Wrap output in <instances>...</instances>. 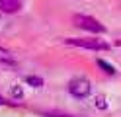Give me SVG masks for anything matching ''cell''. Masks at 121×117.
Masks as SVG:
<instances>
[{
  "mask_svg": "<svg viewBox=\"0 0 121 117\" xmlns=\"http://www.w3.org/2000/svg\"><path fill=\"white\" fill-rule=\"evenodd\" d=\"M65 43L70 47L88 49V51H108L109 49V43L100 39V37H66Z\"/></svg>",
  "mask_w": 121,
  "mask_h": 117,
  "instance_id": "obj_1",
  "label": "cell"
},
{
  "mask_svg": "<svg viewBox=\"0 0 121 117\" xmlns=\"http://www.w3.org/2000/svg\"><path fill=\"white\" fill-rule=\"evenodd\" d=\"M72 23H74L76 27L84 29V31L94 33V35L105 33V26H104V23H102L100 20L92 18V16H86V14H74V16H72Z\"/></svg>",
  "mask_w": 121,
  "mask_h": 117,
  "instance_id": "obj_2",
  "label": "cell"
},
{
  "mask_svg": "<svg viewBox=\"0 0 121 117\" xmlns=\"http://www.w3.org/2000/svg\"><path fill=\"white\" fill-rule=\"evenodd\" d=\"M66 90H69V94L72 98L76 100H84L90 96V92H92V84H90L88 78L84 76H74L69 80V86H66Z\"/></svg>",
  "mask_w": 121,
  "mask_h": 117,
  "instance_id": "obj_3",
  "label": "cell"
},
{
  "mask_svg": "<svg viewBox=\"0 0 121 117\" xmlns=\"http://www.w3.org/2000/svg\"><path fill=\"white\" fill-rule=\"evenodd\" d=\"M24 8V0H0V12L2 14H16Z\"/></svg>",
  "mask_w": 121,
  "mask_h": 117,
  "instance_id": "obj_4",
  "label": "cell"
},
{
  "mask_svg": "<svg viewBox=\"0 0 121 117\" xmlns=\"http://www.w3.org/2000/svg\"><path fill=\"white\" fill-rule=\"evenodd\" d=\"M0 65H6V66H16L18 61H16V55L12 51H8L6 47H0Z\"/></svg>",
  "mask_w": 121,
  "mask_h": 117,
  "instance_id": "obj_5",
  "label": "cell"
},
{
  "mask_svg": "<svg viewBox=\"0 0 121 117\" xmlns=\"http://www.w3.org/2000/svg\"><path fill=\"white\" fill-rule=\"evenodd\" d=\"M26 84H29V86H33V88H43V78L41 76H35V74H29V76H26Z\"/></svg>",
  "mask_w": 121,
  "mask_h": 117,
  "instance_id": "obj_6",
  "label": "cell"
},
{
  "mask_svg": "<svg viewBox=\"0 0 121 117\" xmlns=\"http://www.w3.org/2000/svg\"><path fill=\"white\" fill-rule=\"evenodd\" d=\"M12 100L16 101V104H20V101L24 100V88H22L20 84H14L12 86Z\"/></svg>",
  "mask_w": 121,
  "mask_h": 117,
  "instance_id": "obj_7",
  "label": "cell"
},
{
  "mask_svg": "<svg viewBox=\"0 0 121 117\" xmlns=\"http://www.w3.org/2000/svg\"><path fill=\"white\" fill-rule=\"evenodd\" d=\"M96 62H98V66H100L105 74H111V76L115 74V66H113V65H109V62H105V61H102V59H98Z\"/></svg>",
  "mask_w": 121,
  "mask_h": 117,
  "instance_id": "obj_8",
  "label": "cell"
},
{
  "mask_svg": "<svg viewBox=\"0 0 121 117\" xmlns=\"http://www.w3.org/2000/svg\"><path fill=\"white\" fill-rule=\"evenodd\" d=\"M43 117H78V115H70V113H63V111H41Z\"/></svg>",
  "mask_w": 121,
  "mask_h": 117,
  "instance_id": "obj_9",
  "label": "cell"
},
{
  "mask_svg": "<svg viewBox=\"0 0 121 117\" xmlns=\"http://www.w3.org/2000/svg\"><path fill=\"white\" fill-rule=\"evenodd\" d=\"M94 105L98 107V109H108V100H105V96H96L94 98Z\"/></svg>",
  "mask_w": 121,
  "mask_h": 117,
  "instance_id": "obj_10",
  "label": "cell"
},
{
  "mask_svg": "<svg viewBox=\"0 0 121 117\" xmlns=\"http://www.w3.org/2000/svg\"><path fill=\"white\" fill-rule=\"evenodd\" d=\"M0 105H18V104H16V101H8L2 94H0Z\"/></svg>",
  "mask_w": 121,
  "mask_h": 117,
  "instance_id": "obj_11",
  "label": "cell"
}]
</instances>
